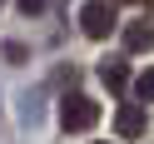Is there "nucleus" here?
<instances>
[{
	"instance_id": "nucleus-1",
	"label": "nucleus",
	"mask_w": 154,
	"mask_h": 144,
	"mask_svg": "<svg viewBox=\"0 0 154 144\" xmlns=\"http://www.w3.org/2000/svg\"><path fill=\"white\" fill-rule=\"evenodd\" d=\"M60 124L70 134L94 129V124H100V100H90V94H65L60 100Z\"/></svg>"
},
{
	"instance_id": "nucleus-2",
	"label": "nucleus",
	"mask_w": 154,
	"mask_h": 144,
	"mask_svg": "<svg viewBox=\"0 0 154 144\" xmlns=\"http://www.w3.org/2000/svg\"><path fill=\"white\" fill-rule=\"evenodd\" d=\"M80 30L90 35V40H104V35L114 30V5H109V0H85V10H80Z\"/></svg>"
},
{
	"instance_id": "nucleus-3",
	"label": "nucleus",
	"mask_w": 154,
	"mask_h": 144,
	"mask_svg": "<svg viewBox=\"0 0 154 144\" xmlns=\"http://www.w3.org/2000/svg\"><path fill=\"white\" fill-rule=\"evenodd\" d=\"M114 129H119V139H139L144 129H149V114H144V100H129L114 109Z\"/></svg>"
},
{
	"instance_id": "nucleus-4",
	"label": "nucleus",
	"mask_w": 154,
	"mask_h": 144,
	"mask_svg": "<svg viewBox=\"0 0 154 144\" xmlns=\"http://www.w3.org/2000/svg\"><path fill=\"white\" fill-rule=\"evenodd\" d=\"M149 45H154V25L149 20H129V25H124V50H129V55H144Z\"/></svg>"
},
{
	"instance_id": "nucleus-5",
	"label": "nucleus",
	"mask_w": 154,
	"mask_h": 144,
	"mask_svg": "<svg viewBox=\"0 0 154 144\" xmlns=\"http://www.w3.org/2000/svg\"><path fill=\"white\" fill-rule=\"evenodd\" d=\"M100 80L109 84V94L124 90V84H129V65H124V60H104V65H100Z\"/></svg>"
},
{
	"instance_id": "nucleus-6",
	"label": "nucleus",
	"mask_w": 154,
	"mask_h": 144,
	"mask_svg": "<svg viewBox=\"0 0 154 144\" xmlns=\"http://www.w3.org/2000/svg\"><path fill=\"white\" fill-rule=\"evenodd\" d=\"M134 94H139V100H144V104H149V100H154V70H144V75H139V80H134Z\"/></svg>"
},
{
	"instance_id": "nucleus-7",
	"label": "nucleus",
	"mask_w": 154,
	"mask_h": 144,
	"mask_svg": "<svg viewBox=\"0 0 154 144\" xmlns=\"http://www.w3.org/2000/svg\"><path fill=\"white\" fill-rule=\"evenodd\" d=\"M20 10H25V15H35V10H45V0H20Z\"/></svg>"
},
{
	"instance_id": "nucleus-8",
	"label": "nucleus",
	"mask_w": 154,
	"mask_h": 144,
	"mask_svg": "<svg viewBox=\"0 0 154 144\" xmlns=\"http://www.w3.org/2000/svg\"><path fill=\"white\" fill-rule=\"evenodd\" d=\"M124 5H139V0H124Z\"/></svg>"
},
{
	"instance_id": "nucleus-9",
	"label": "nucleus",
	"mask_w": 154,
	"mask_h": 144,
	"mask_svg": "<svg viewBox=\"0 0 154 144\" xmlns=\"http://www.w3.org/2000/svg\"><path fill=\"white\" fill-rule=\"evenodd\" d=\"M0 5H5V0H0Z\"/></svg>"
},
{
	"instance_id": "nucleus-10",
	"label": "nucleus",
	"mask_w": 154,
	"mask_h": 144,
	"mask_svg": "<svg viewBox=\"0 0 154 144\" xmlns=\"http://www.w3.org/2000/svg\"><path fill=\"white\" fill-rule=\"evenodd\" d=\"M100 144H104V139H100Z\"/></svg>"
}]
</instances>
